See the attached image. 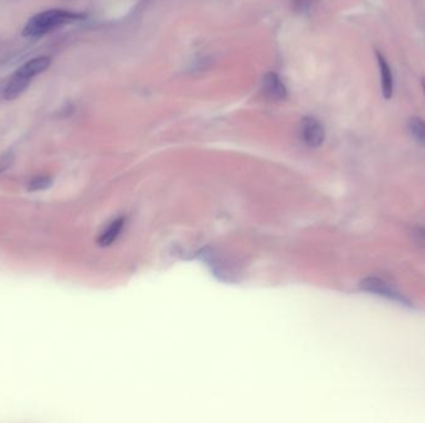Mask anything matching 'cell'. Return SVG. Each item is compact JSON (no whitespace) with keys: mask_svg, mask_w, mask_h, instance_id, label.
Returning <instances> with one entry per match:
<instances>
[{"mask_svg":"<svg viewBox=\"0 0 425 423\" xmlns=\"http://www.w3.org/2000/svg\"><path fill=\"white\" fill-rule=\"evenodd\" d=\"M53 184V179L49 177L35 178L34 180H31L29 184L30 191H39V190H45L50 188Z\"/></svg>","mask_w":425,"mask_h":423,"instance_id":"9","label":"cell"},{"mask_svg":"<svg viewBox=\"0 0 425 423\" xmlns=\"http://www.w3.org/2000/svg\"><path fill=\"white\" fill-rule=\"evenodd\" d=\"M261 89L270 101L280 102V101L286 100L288 97V89L283 83L281 77L275 72H267L265 76L262 77Z\"/></svg>","mask_w":425,"mask_h":423,"instance_id":"5","label":"cell"},{"mask_svg":"<svg viewBox=\"0 0 425 423\" xmlns=\"http://www.w3.org/2000/svg\"><path fill=\"white\" fill-rule=\"evenodd\" d=\"M408 130L414 141L425 147V119L414 116L408 119Z\"/></svg>","mask_w":425,"mask_h":423,"instance_id":"8","label":"cell"},{"mask_svg":"<svg viewBox=\"0 0 425 423\" xmlns=\"http://www.w3.org/2000/svg\"><path fill=\"white\" fill-rule=\"evenodd\" d=\"M360 288L365 292H368V293L383 297L385 300H393V302L401 303L404 306H410L409 300L403 294L398 293L397 291L390 287L388 283L384 282L377 277H368V278H365L363 281H360Z\"/></svg>","mask_w":425,"mask_h":423,"instance_id":"3","label":"cell"},{"mask_svg":"<svg viewBox=\"0 0 425 423\" xmlns=\"http://www.w3.org/2000/svg\"><path fill=\"white\" fill-rule=\"evenodd\" d=\"M377 60L379 75H381V89L384 100H390L393 97V74L390 69V62L384 58L383 53L379 50L374 51Z\"/></svg>","mask_w":425,"mask_h":423,"instance_id":"6","label":"cell"},{"mask_svg":"<svg viewBox=\"0 0 425 423\" xmlns=\"http://www.w3.org/2000/svg\"><path fill=\"white\" fill-rule=\"evenodd\" d=\"M12 163V155L10 153L3 155L0 159V173L6 171V168H9Z\"/></svg>","mask_w":425,"mask_h":423,"instance_id":"10","label":"cell"},{"mask_svg":"<svg viewBox=\"0 0 425 423\" xmlns=\"http://www.w3.org/2000/svg\"><path fill=\"white\" fill-rule=\"evenodd\" d=\"M124 218H117V220H115V221L110 223L106 229H105V231L101 234L100 237H99V241H97L99 245L101 247H107L116 241V239H117L119 234H121V231L124 229Z\"/></svg>","mask_w":425,"mask_h":423,"instance_id":"7","label":"cell"},{"mask_svg":"<svg viewBox=\"0 0 425 423\" xmlns=\"http://www.w3.org/2000/svg\"><path fill=\"white\" fill-rule=\"evenodd\" d=\"M50 65H51V59L47 56H38L26 61L10 77L3 94L4 100L12 101L18 98L19 96L29 87L31 80L42 74L44 71H47Z\"/></svg>","mask_w":425,"mask_h":423,"instance_id":"2","label":"cell"},{"mask_svg":"<svg viewBox=\"0 0 425 423\" xmlns=\"http://www.w3.org/2000/svg\"><path fill=\"white\" fill-rule=\"evenodd\" d=\"M326 138L325 127L317 118L307 116L301 122V139L307 147L319 148Z\"/></svg>","mask_w":425,"mask_h":423,"instance_id":"4","label":"cell"},{"mask_svg":"<svg viewBox=\"0 0 425 423\" xmlns=\"http://www.w3.org/2000/svg\"><path fill=\"white\" fill-rule=\"evenodd\" d=\"M86 14L66 9H50L39 12L28 20L23 29L25 37H40L53 30L67 24L76 23L86 19Z\"/></svg>","mask_w":425,"mask_h":423,"instance_id":"1","label":"cell"},{"mask_svg":"<svg viewBox=\"0 0 425 423\" xmlns=\"http://www.w3.org/2000/svg\"><path fill=\"white\" fill-rule=\"evenodd\" d=\"M422 87H423V92H424L425 96V77H423V78H422Z\"/></svg>","mask_w":425,"mask_h":423,"instance_id":"12","label":"cell"},{"mask_svg":"<svg viewBox=\"0 0 425 423\" xmlns=\"http://www.w3.org/2000/svg\"><path fill=\"white\" fill-rule=\"evenodd\" d=\"M295 4L297 6L299 10H305V9L311 6L312 0H296Z\"/></svg>","mask_w":425,"mask_h":423,"instance_id":"11","label":"cell"}]
</instances>
